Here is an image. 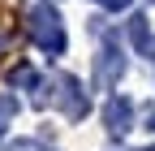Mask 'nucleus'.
I'll list each match as a JSON object with an SVG mask.
<instances>
[{"instance_id":"f257e3e1","label":"nucleus","mask_w":155,"mask_h":151,"mask_svg":"<svg viewBox=\"0 0 155 151\" xmlns=\"http://www.w3.org/2000/svg\"><path fill=\"white\" fill-rule=\"evenodd\" d=\"M26 35L48 56H61L65 43H69L65 39V22H61V13H56L52 0H26Z\"/></svg>"},{"instance_id":"f03ea898","label":"nucleus","mask_w":155,"mask_h":151,"mask_svg":"<svg viewBox=\"0 0 155 151\" xmlns=\"http://www.w3.org/2000/svg\"><path fill=\"white\" fill-rule=\"evenodd\" d=\"M125 73V52L116 48V39L108 35V43L95 52V91H112Z\"/></svg>"},{"instance_id":"7ed1b4c3","label":"nucleus","mask_w":155,"mask_h":151,"mask_svg":"<svg viewBox=\"0 0 155 151\" xmlns=\"http://www.w3.org/2000/svg\"><path fill=\"white\" fill-rule=\"evenodd\" d=\"M56 104H61L65 121H82L91 112V99H86V91H82V82H78L73 73H61V78H56Z\"/></svg>"},{"instance_id":"20e7f679","label":"nucleus","mask_w":155,"mask_h":151,"mask_svg":"<svg viewBox=\"0 0 155 151\" xmlns=\"http://www.w3.org/2000/svg\"><path fill=\"white\" fill-rule=\"evenodd\" d=\"M104 129L112 138H125L134 129V104L125 95H108V104H104Z\"/></svg>"},{"instance_id":"39448f33","label":"nucleus","mask_w":155,"mask_h":151,"mask_svg":"<svg viewBox=\"0 0 155 151\" xmlns=\"http://www.w3.org/2000/svg\"><path fill=\"white\" fill-rule=\"evenodd\" d=\"M129 39H134V48H138L142 56L155 52V43H151V26H147V17H142V13H134V17H129Z\"/></svg>"},{"instance_id":"423d86ee","label":"nucleus","mask_w":155,"mask_h":151,"mask_svg":"<svg viewBox=\"0 0 155 151\" xmlns=\"http://www.w3.org/2000/svg\"><path fill=\"white\" fill-rule=\"evenodd\" d=\"M9 86H13V91H35V86H39V73H35L30 65H17V69L9 73Z\"/></svg>"},{"instance_id":"0eeeda50","label":"nucleus","mask_w":155,"mask_h":151,"mask_svg":"<svg viewBox=\"0 0 155 151\" xmlns=\"http://www.w3.org/2000/svg\"><path fill=\"white\" fill-rule=\"evenodd\" d=\"M13 112H17V99L13 95H0V134H5V121H13Z\"/></svg>"},{"instance_id":"6e6552de","label":"nucleus","mask_w":155,"mask_h":151,"mask_svg":"<svg viewBox=\"0 0 155 151\" xmlns=\"http://www.w3.org/2000/svg\"><path fill=\"white\" fill-rule=\"evenodd\" d=\"M99 9H108V13H121V9H129V0H95Z\"/></svg>"},{"instance_id":"1a4fd4ad","label":"nucleus","mask_w":155,"mask_h":151,"mask_svg":"<svg viewBox=\"0 0 155 151\" xmlns=\"http://www.w3.org/2000/svg\"><path fill=\"white\" fill-rule=\"evenodd\" d=\"M142 121H147V129L155 134V104H147V108H142Z\"/></svg>"},{"instance_id":"9d476101","label":"nucleus","mask_w":155,"mask_h":151,"mask_svg":"<svg viewBox=\"0 0 155 151\" xmlns=\"http://www.w3.org/2000/svg\"><path fill=\"white\" fill-rule=\"evenodd\" d=\"M9 151H35V143H13Z\"/></svg>"}]
</instances>
